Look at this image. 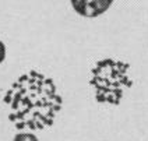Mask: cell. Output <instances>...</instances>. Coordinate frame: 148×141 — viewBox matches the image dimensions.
Instances as JSON below:
<instances>
[{
	"instance_id": "1",
	"label": "cell",
	"mask_w": 148,
	"mask_h": 141,
	"mask_svg": "<svg viewBox=\"0 0 148 141\" xmlns=\"http://www.w3.org/2000/svg\"><path fill=\"white\" fill-rule=\"evenodd\" d=\"M11 112L8 120L17 130L50 127L63 106V97L55 81L36 70L20 75L3 97Z\"/></svg>"
},
{
	"instance_id": "2",
	"label": "cell",
	"mask_w": 148,
	"mask_h": 141,
	"mask_svg": "<svg viewBox=\"0 0 148 141\" xmlns=\"http://www.w3.org/2000/svg\"><path fill=\"white\" fill-rule=\"evenodd\" d=\"M130 64L116 59H103L91 68L90 85L95 90V99L99 103L119 105L124 91L133 85L129 77Z\"/></svg>"
},
{
	"instance_id": "3",
	"label": "cell",
	"mask_w": 148,
	"mask_h": 141,
	"mask_svg": "<svg viewBox=\"0 0 148 141\" xmlns=\"http://www.w3.org/2000/svg\"><path fill=\"white\" fill-rule=\"evenodd\" d=\"M113 1L115 0H70L74 11L87 18L102 16L105 11L109 10Z\"/></svg>"
},
{
	"instance_id": "4",
	"label": "cell",
	"mask_w": 148,
	"mask_h": 141,
	"mask_svg": "<svg viewBox=\"0 0 148 141\" xmlns=\"http://www.w3.org/2000/svg\"><path fill=\"white\" fill-rule=\"evenodd\" d=\"M13 141H39V140L32 133H18L16 134V137L13 138Z\"/></svg>"
},
{
	"instance_id": "5",
	"label": "cell",
	"mask_w": 148,
	"mask_h": 141,
	"mask_svg": "<svg viewBox=\"0 0 148 141\" xmlns=\"http://www.w3.org/2000/svg\"><path fill=\"white\" fill-rule=\"evenodd\" d=\"M6 59V45L0 39V64L3 63V60Z\"/></svg>"
}]
</instances>
